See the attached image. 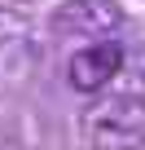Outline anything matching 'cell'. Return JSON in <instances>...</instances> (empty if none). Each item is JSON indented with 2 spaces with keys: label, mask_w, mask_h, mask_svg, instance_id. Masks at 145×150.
Here are the masks:
<instances>
[{
  "label": "cell",
  "mask_w": 145,
  "mask_h": 150,
  "mask_svg": "<svg viewBox=\"0 0 145 150\" xmlns=\"http://www.w3.org/2000/svg\"><path fill=\"white\" fill-rule=\"evenodd\" d=\"M127 13L119 0H62L53 9L48 27L53 35H70V40H114V31H123Z\"/></svg>",
  "instance_id": "7a4b0ae2"
},
{
  "label": "cell",
  "mask_w": 145,
  "mask_h": 150,
  "mask_svg": "<svg viewBox=\"0 0 145 150\" xmlns=\"http://www.w3.org/2000/svg\"><path fill=\"white\" fill-rule=\"evenodd\" d=\"M119 71H123V44L119 40H92V44L70 53L66 80L79 93H101V88H110V80Z\"/></svg>",
  "instance_id": "3957f363"
},
{
  "label": "cell",
  "mask_w": 145,
  "mask_h": 150,
  "mask_svg": "<svg viewBox=\"0 0 145 150\" xmlns=\"http://www.w3.org/2000/svg\"><path fill=\"white\" fill-rule=\"evenodd\" d=\"M79 132L92 150H145V97L141 93L97 97L84 110Z\"/></svg>",
  "instance_id": "6da1fadb"
}]
</instances>
